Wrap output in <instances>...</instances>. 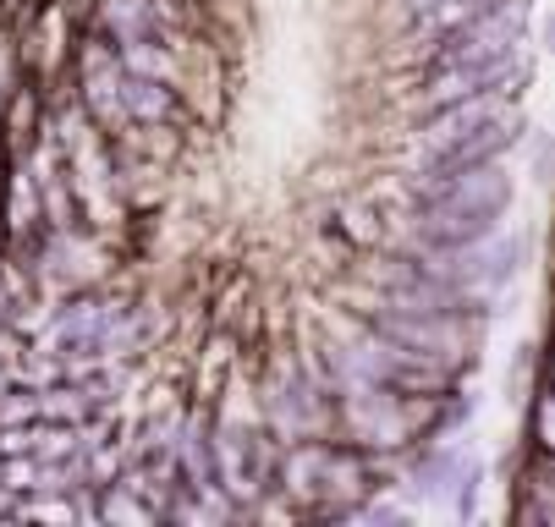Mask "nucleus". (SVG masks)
<instances>
[{
    "label": "nucleus",
    "mask_w": 555,
    "mask_h": 527,
    "mask_svg": "<svg viewBox=\"0 0 555 527\" xmlns=\"http://www.w3.org/2000/svg\"><path fill=\"white\" fill-rule=\"evenodd\" d=\"M412 6H418V0H412Z\"/></svg>",
    "instance_id": "obj_4"
},
{
    "label": "nucleus",
    "mask_w": 555,
    "mask_h": 527,
    "mask_svg": "<svg viewBox=\"0 0 555 527\" xmlns=\"http://www.w3.org/2000/svg\"><path fill=\"white\" fill-rule=\"evenodd\" d=\"M495 6H506V0H418V6H412V12H418L412 45H440V39H451L462 22L495 12Z\"/></svg>",
    "instance_id": "obj_3"
},
{
    "label": "nucleus",
    "mask_w": 555,
    "mask_h": 527,
    "mask_svg": "<svg viewBox=\"0 0 555 527\" xmlns=\"http://www.w3.org/2000/svg\"><path fill=\"white\" fill-rule=\"evenodd\" d=\"M501 121H506V105L495 99V88H489V93H468V99H451V110L429 121V132H423V143H429V154H435V149H445V143H462V138H473V132H484V126H501Z\"/></svg>",
    "instance_id": "obj_1"
},
{
    "label": "nucleus",
    "mask_w": 555,
    "mask_h": 527,
    "mask_svg": "<svg viewBox=\"0 0 555 527\" xmlns=\"http://www.w3.org/2000/svg\"><path fill=\"white\" fill-rule=\"evenodd\" d=\"M501 209L506 204H435L423 215V237L429 242H473V237H489L501 225Z\"/></svg>",
    "instance_id": "obj_2"
}]
</instances>
